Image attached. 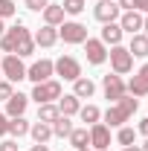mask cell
I'll use <instances>...</instances> for the list:
<instances>
[{"label": "cell", "instance_id": "20", "mask_svg": "<svg viewBox=\"0 0 148 151\" xmlns=\"http://www.w3.org/2000/svg\"><path fill=\"white\" fill-rule=\"evenodd\" d=\"M58 111L64 113V116H73V113H78V111H81V102H78V96L67 93L64 99L58 96Z\"/></svg>", "mask_w": 148, "mask_h": 151}, {"label": "cell", "instance_id": "28", "mask_svg": "<svg viewBox=\"0 0 148 151\" xmlns=\"http://www.w3.org/2000/svg\"><path fill=\"white\" fill-rule=\"evenodd\" d=\"M61 6H64L67 15H81V12H84V0H64Z\"/></svg>", "mask_w": 148, "mask_h": 151}, {"label": "cell", "instance_id": "42", "mask_svg": "<svg viewBox=\"0 0 148 151\" xmlns=\"http://www.w3.org/2000/svg\"><path fill=\"white\" fill-rule=\"evenodd\" d=\"M142 151H148V139H145V145H142Z\"/></svg>", "mask_w": 148, "mask_h": 151}, {"label": "cell", "instance_id": "3", "mask_svg": "<svg viewBox=\"0 0 148 151\" xmlns=\"http://www.w3.org/2000/svg\"><path fill=\"white\" fill-rule=\"evenodd\" d=\"M58 38H64V44H84L87 41V26L78 20H64L58 26Z\"/></svg>", "mask_w": 148, "mask_h": 151}, {"label": "cell", "instance_id": "14", "mask_svg": "<svg viewBox=\"0 0 148 151\" xmlns=\"http://www.w3.org/2000/svg\"><path fill=\"white\" fill-rule=\"evenodd\" d=\"M26 105H29V96H23V93H12L9 99H6V116H9V119L23 116V113H26Z\"/></svg>", "mask_w": 148, "mask_h": 151}, {"label": "cell", "instance_id": "18", "mask_svg": "<svg viewBox=\"0 0 148 151\" xmlns=\"http://www.w3.org/2000/svg\"><path fill=\"white\" fill-rule=\"evenodd\" d=\"M128 52H131V55H137V58H145V55H148V35H145V32H137V35H131Z\"/></svg>", "mask_w": 148, "mask_h": 151}, {"label": "cell", "instance_id": "7", "mask_svg": "<svg viewBox=\"0 0 148 151\" xmlns=\"http://www.w3.org/2000/svg\"><path fill=\"white\" fill-rule=\"evenodd\" d=\"M61 96V84L58 81H41V84H35V90H32V99H35L38 105H47V102H52V99H58Z\"/></svg>", "mask_w": 148, "mask_h": 151}, {"label": "cell", "instance_id": "8", "mask_svg": "<svg viewBox=\"0 0 148 151\" xmlns=\"http://www.w3.org/2000/svg\"><path fill=\"white\" fill-rule=\"evenodd\" d=\"M52 73H55V64H52L50 58H41V61H35V64L26 70V78L35 81V84H41V81H50Z\"/></svg>", "mask_w": 148, "mask_h": 151}, {"label": "cell", "instance_id": "4", "mask_svg": "<svg viewBox=\"0 0 148 151\" xmlns=\"http://www.w3.org/2000/svg\"><path fill=\"white\" fill-rule=\"evenodd\" d=\"M108 55H111V67H113V73H116V76L131 73V67H134V55H131L125 47H119V44H116Z\"/></svg>", "mask_w": 148, "mask_h": 151}, {"label": "cell", "instance_id": "29", "mask_svg": "<svg viewBox=\"0 0 148 151\" xmlns=\"http://www.w3.org/2000/svg\"><path fill=\"white\" fill-rule=\"evenodd\" d=\"M134 137H137V131H134V128H119V134H116L119 145H134Z\"/></svg>", "mask_w": 148, "mask_h": 151}, {"label": "cell", "instance_id": "11", "mask_svg": "<svg viewBox=\"0 0 148 151\" xmlns=\"http://www.w3.org/2000/svg\"><path fill=\"white\" fill-rule=\"evenodd\" d=\"M84 55H87L90 64H105L108 50H105V44H102L99 38H87V41H84Z\"/></svg>", "mask_w": 148, "mask_h": 151}, {"label": "cell", "instance_id": "37", "mask_svg": "<svg viewBox=\"0 0 148 151\" xmlns=\"http://www.w3.org/2000/svg\"><path fill=\"white\" fill-rule=\"evenodd\" d=\"M137 131H139V134H145V137H148V116H145V119H139V128H137Z\"/></svg>", "mask_w": 148, "mask_h": 151}, {"label": "cell", "instance_id": "23", "mask_svg": "<svg viewBox=\"0 0 148 151\" xmlns=\"http://www.w3.org/2000/svg\"><path fill=\"white\" fill-rule=\"evenodd\" d=\"M58 116H61V111H58L55 105H38V122H47V125H52Z\"/></svg>", "mask_w": 148, "mask_h": 151}, {"label": "cell", "instance_id": "24", "mask_svg": "<svg viewBox=\"0 0 148 151\" xmlns=\"http://www.w3.org/2000/svg\"><path fill=\"white\" fill-rule=\"evenodd\" d=\"M29 134L35 137V142H47V139L52 137V125H47V122H35V125H29Z\"/></svg>", "mask_w": 148, "mask_h": 151}, {"label": "cell", "instance_id": "27", "mask_svg": "<svg viewBox=\"0 0 148 151\" xmlns=\"http://www.w3.org/2000/svg\"><path fill=\"white\" fill-rule=\"evenodd\" d=\"M81 122H90V125H96L99 122V116H102V111L96 108V105H87V108H81Z\"/></svg>", "mask_w": 148, "mask_h": 151}, {"label": "cell", "instance_id": "34", "mask_svg": "<svg viewBox=\"0 0 148 151\" xmlns=\"http://www.w3.org/2000/svg\"><path fill=\"white\" fill-rule=\"evenodd\" d=\"M3 134H9V116L6 113H0V137Z\"/></svg>", "mask_w": 148, "mask_h": 151}, {"label": "cell", "instance_id": "36", "mask_svg": "<svg viewBox=\"0 0 148 151\" xmlns=\"http://www.w3.org/2000/svg\"><path fill=\"white\" fill-rule=\"evenodd\" d=\"M116 3H119V9H125V12L134 9V0H116Z\"/></svg>", "mask_w": 148, "mask_h": 151}, {"label": "cell", "instance_id": "40", "mask_svg": "<svg viewBox=\"0 0 148 151\" xmlns=\"http://www.w3.org/2000/svg\"><path fill=\"white\" fill-rule=\"evenodd\" d=\"M142 29H145V35H148V18H142Z\"/></svg>", "mask_w": 148, "mask_h": 151}, {"label": "cell", "instance_id": "30", "mask_svg": "<svg viewBox=\"0 0 148 151\" xmlns=\"http://www.w3.org/2000/svg\"><path fill=\"white\" fill-rule=\"evenodd\" d=\"M15 12H18V6L12 0H0V18H12Z\"/></svg>", "mask_w": 148, "mask_h": 151}, {"label": "cell", "instance_id": "38", "mask_svg": "<svg viewBox=\"0 0 148 151\" xmlns=\"http://www.w3.org/2000/svg\"><path fill=\"white\" fill-rule=\"evenodd\" d=\"M32 151H50V148H47V142H35V145H32Z\"/></svg>", "mask_w": 148, "mask_h": 151}, {"label": "cell", "instance_id": "15", "mask_svg": "<svg viewBox=\"0 0 148 151\" xmlns=\"http://www.w3.org/2000/svg\"><path fill=\"white\" fill-rule=\"evenodd\" d=\"M119 26H122V32H131V35H137L139 29H142V15L139 12H125V15H119Z\"/></svg>", "mask_w": 148, "mask_h": 151}, {"label": "cell", "instance_id": "43", "mask_svg": "<svg viewBox=\"0 0 148 151\" xmlns=\"http://www.w3.org/2000/svg\"><path fill=\"white\" fill-rule=\"evenodd\" d=\"M78 151H87V148H78ZM105 151H108V148H105Z\"/></svg>", "mask_w": 148, "mask_h": 151}, {"label": "cell", "instance_id": "26", "mask_svg": "<svg viewBox=\"0 0 148 151\" xmlns=\"http://www.w3.org/2000/svg\"><path fill=\"white\" fill-rule=\"evenodd\" d=\"M9 134H12V137H26V134H29V122H26L23 116L9 119Z\"/></svg>", "mask_w": 148, "mask_h": 151}, {"label": "cell", "instance_id": "35", "mask_svg": "<svg viewBox=\"0 0 148 151\" xmlns=\"http://www.w3.org/2000/svg\"><path fill=\"white\" fill-rule=\"evenodd\" d=\"M134 12H145L148 15V0H134Z\"/></svg>", "mask_w": 148, "mask_h": 151}, {"label": "cell", "instance_id": "2", "mask_svg": "<svg viewBox=\"0 0 148 151\" xmlns=\"http://www.w3.org/2000/svg\"><path fill=\"white\" fill-rule=\"evenodd\" d=\"M137 111V96H122L119 102H113L108 113H105V122H108V128H116V125H125L131 116Z\"/></svg>", "mask_w": 148, "mask_h": 151}, {"label": "cell", "instance_id": "39", "mask_svg": "<svg viewBox=\"0 0 148 151\" xmlns=\"http://www.w3.org/2000/svg\"><path fill=\"white\" fill-rule=\"evenodd\" d=\"M125 151H142L139 145H125Z\"/></svg>", "mask_w": 148, "mask_h": 151}, {"label": "cell", "instance_id": "9", "mask_svg": "<svg viewBox=\"0 0 148 151\" xmlns=\"http://www.w3.org/2000/svg\"><path fill=\"white\" fill-rule=\"evenodd\" d=\"M119 3H113V0H99L96 6H93V15L96 20H102V23H113V20L119 18Z\"/></svg>", "mask_w": 148, "mask_h": 151}, {"label": "cell", "instance_id": "13", "mask_svg": "<svg viewBox=\"0 0 148 151\" xmlns=\"http://www.w3.org/2000/svg\"><path fill=\"white\" fill-rule=\"evenodd\" d=\"M125 90H131V96H148V64H142L137 70V76L128 81Z\"/></svg>", "mask_w": 148, "mask_h": 151}, {"label": "cell", "instance_id": "21", "mask_svg": "<svg viewBox=\"0 0 148 151\" xmlns=\"http://www.w3.org/2000/svg\"><path fill=\"white\" fill-rule=\"evenodd\" d=\"M73 84H75V87H73V96H78V99H90V96L96 93V84H93L90 78H84V76L75 78Z\"/></svg>", "mask_w": 148, "mask_h": 151}, {"label": "cell", "instance_id": "12", "mask_svg": "<svg viewBox=\"0 0 148 151\" xmlns=\"http://www.w3.org/2000/svg\"><path fill=\"white\" fill-rule=\"evenodd\" d=\"M90 145H96V151H105L111 145V128H108L105 122L90 125Z\"/></svg>", "mask_w": 148, "mask_h": 151}, {"label": "cell", "instance_id": "22", "mask_svg": "<svg viewBox=\"0 0 148 151\" xmlns=\"http://www.w3.org/2000/svg\"><path fill=\"white\" fill-rule=\"evenodd\" d=\"M67 139H70V145H73L75 151H78V148H87V142H90V131H87V128H73Z\"/></svg>", "mask_w": 148, "mask_h": 151}, {"label": "cell", "instance_id": "17", "mask_svg": "<svg viewBox=\"0 0 148 151\" xmlns=\"http://www.w3.org/2000/svg\"><path fill=\"white\" fill-rule=\"evenodd\" d=\"M32 41H35L38 47H52V44L58 41V29H55V26H47V23H44V26L38 29L35 35H32Z\"/></svg>", "mask_w": 148, "mask_h": 151}, {"label": "cell", "instance_id": "41", "mask_svg": "<svg viewBox=\"0 0 148 151\" xmlns=\"http://www.w3.org/2000/svg\"><path fill=\"white\" fill-rule=\"evenodd\" d=\"M3 32H6V26H3V18H0V38H3Z\"/></svg>", "mask_w": 148, "mask_h": 151}, {"label": "cell", "instance_id": "31", "mask_svg": "<svg viewBox=\"0 0 148 151\" xmlns=\"http://www.w3.org/2000/svg\"><path fill=\"white\" fill-rule=\"evenodd\" d=\"M23 3H26L29 12H44V9L50 6V0H23Z\"/></svg>", "mask_w": 148, "mask_h": 151}, {"label": "cell", "instance_id": "25", "mask_svg": "<svg viewBox=\"0 0 148 151\" xmlns=\"http://www.w3.org/2000/svg\"><path fill=\"white\" fill-rule=\"evenodd\" d=\"M70 131H73V122H70V116H58L55 122H52V137H70Z\"/></svg>", "mask_w": 148, "mask_h": 151}, {"label": "cell", "instance_id": "10", "mask_svg": "<svg viewBox=\"0 0 148 151\" xmlns=\"http://www.w3.org/2000/svg\"><path fill=\"white\" fill-rule=\"evenodd\" d=\"M102 87H105V99H111V102H119V99L125 96V81H122L116 73L105 76V78H102Z\"/></svg>", "mask_w": 148, "mask_h": 151}, {"label": "cell", "instance_id": "19", "mask_svg": "<svg viewBox=\"0 0 148 151\" xmlns=\"http://www.w3.org/2000/svg\"><path fill=\"white\" fill-rule=\"evenodd\" d=\"M64 15H67V12H64V6L50 3V6L44 9V23H47V26H61V23H64Z\"/></svg>", "mask_w": 148, "mask_h": 151}, {"label": "cell", "instance_id": "16", "mask_svg": "<svg viewBox=\"0 0 148 151\" xmlns=\"http://www.w3.org/2000/svg\"><path fill=\"white\" fill-rule=\"evenodd\" d=\"M122 35H125V32H122V26L113 20V23H105V29H102V38H99V41H102V44L116 47V44H122Z\"/></svg>", "mask_w": 148, "mask_h": 151}, {"label": "cell", "instance_id": "5", "mask_svg": "<svg viewBox=\"0 0 148 151\" xmlns=\"http://www.w3.org/2000/svg\"><path fill=\"white\" fill-rule=\"evenodd\" d=\"M0 73L6 76V81H20V78H26V67H23L20 55H6L0 61Z\"/></svg>", "mask_w": 148, "mask_h": 151}, {"label": "cell", "instance_id": "1", "mask_svg": "<svg viewBox=\"0 0 148 151\" xmlns=\"http://www.w3.org/2000/svg\"><path fill=\"white\" fill-rule=\"evenodd\" d=\"M0 50H3V52H18V55L23 58V55H32V52H35V41H32V35H29V29L18 20L15 26H9V29L3 32Z\"/></svg>", "mask_w": 148, "mask_h": 151}, {"label": "cell", "instance_id": "33", "mask_svg": "<svg viewBox=\"0 0 148 151\" xmlns=\"http://www.w3.org/2000/svg\"><path fill=\"white\" fill-rule=\"evenodd\" d=\"M0 151H18V142L15 139H3L0 142Z\"/></svg>", "mask_w": 148, "mask_h": 151}, {"label": "cell", "instance_id": "32", "mask_svg": "<svg viewBox=\"0 0 148 151\" xmlns=\"http://www.w3.org/2000/svg\"><path fill=\"white\" fill-rule=\"evenodd\" d=\"M12 93H15V90H12V81H0V99L6 102V99H9Z\"/></svg>", "mask_w": 148, "mask_h": 151}, {"label": "cell", "instance_id": "6", "mask_svg": "<svg viewBox=\"0 0 148 151\" xmlns=\"http://www.w3.org/2000/svg\"><path fill=\"white\" fill-rule=\"evenodd\" d=\"M52 64H55V73L61 76V78H67V81L81 78V64H78L73 55H61L58 61H52Z\"/></svg>", "mask_w": 148, "mask_h": 151}]
</instances>
